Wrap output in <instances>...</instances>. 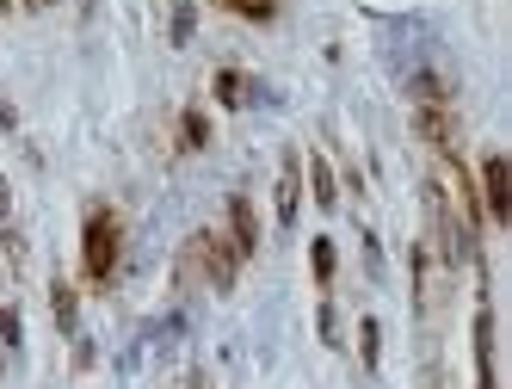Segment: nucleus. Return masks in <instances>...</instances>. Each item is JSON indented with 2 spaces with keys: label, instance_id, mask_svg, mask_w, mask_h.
Wrapping results in <instances>:
<instances>
[{
  "label": "nucleus",
  "instance_id": "4468645a",
  "mask_svg": "<svg viewBox=\"0 0 512 389\" xmlns=\"http://www.w3.org/2000/svg\"><path fill=\"white\" fill-rule=\"evenodd\" d=\"M7 7H13V0H0V13H7Z\"/></svg>",
  "mask_w": 512,
  "mask_h": 389
},
{
  "label": "nucleus",
  "instance_id": "1a4fd4ad",
  "mask_svg": "<svg viewBox=\"0 0 512 389\" xmlns=\"http://www.w3.org/2000/svg\"><path fill=\"white\" fill-rule=\"evenodd\" d=\"M358 352H364V365H377V322L358 328Z\"/></svg>",
  "mask_w": 512,
  "mask_h": 389
},
{
  "label": "nucleus",
  "instance_id": "2eb2a0df",
  "mask_svg": "<svg viewBox=\"0 0 512 389\" xmlns=\"http://www.w3.org/2000/svg\"><path fill=\"white\" fill-rule=\"evenodd\" d=\"M31 7H50V0H31Z\"/></svg>",
  "mask_w": 512,
  "mask_h": 389
},
{
  "label": "nucleus",
  "instance_id": "20e7f679",
  "mask_svg": "<svg viewBox=\"0 0 512 389\" xmlns=\"http://www.w3.org/2000/svg\"><path fill=\"white\" fill-rule=\"evenodd\" d=\"M229 223H235V254H253V247H260V229H253L247 198H229Z\"/></svg>",
  "mask_w": 512,
  "mask_h": 389
},
{
  "label": "nucleus",
  "instance_id": "f8f14e48",
  "mask_svg": "<svg viewBox=\"0 0 512 389\" xmlns=\"http://www.w3.org/2000/svg\"><path fill=\"white\" fill-rule=\"evenodd\" d=\"M235 7H241L247 19H266V13H272V0H235Z\"/></svg>",
  "mask_w": 512,
  "mask_h": 389
},
{
  "label": "nucleus",
  "instance_id": "9d476101",
  "mask_svg": "<svg viewBox=\"0 0 512 389\" xmlns=\"http://www.w3.org/2000/svg\"><path fill=\"white\" fill-rule=\"evenodd\" d=\"M186 38H192V7H179L173 13V44H186Z\"/></svg>",
  "mask_w": 512,
  "mask_h": 389
},
{
  "label": "nucleus",
  "instance_id": "f257e3e1",
  "mask_svg": "<svg viewBox=\"0 0 512 389\" xmlns=\"http://www.w3.org/2000/svg\"><path fill=\"white\" fill-rule=\"evenodd\" d=\"M112 266H118V223L99 210V217L87 223V272L93 278H112Z\"/></svg>",
  "mask_w": 512,
  "mask_h": 389
},
{
  "label": "nucleus",
  "instance_id": "0eeeda50",
  "mask_svg": "<svg viewBox=\"0 0 512 389\" xmlns=\"http://www.w3.org/2000/svg\"><path fill=\"white\" fill-rule=\"evenodd\" d=\"M0 340H7V352H19V340H25V328H19V309H7V303H0Z\"/></svg>",
  "mask_w": 512,
  "mask_h": 389
},
{
  "label": "nucleus",
  "instance_id": "39448f33",
  "mask_svg": "<svg viewBox=\"0 0 512 389\" xmlns=\"http://www.w3.org/2000/svg\"><path fill=\"white\" fill-rule=\"evenodd\" d=\"M309 186H315V204H321V210L340 204V198H334V167H327L321 155H309Z\"/></svg>",
  "mask_w": 512,
  "mask_h": 389
},
{
  "label": "nucleus",
  "instance_id": "6e6552de",
  "mask_svg": "<svg viewBox=\"0 0 512 389\" xmlns=\"http://www.w3.org/2000/svg\"><path fill=\"white\" fill-rule=\"evenodd\" d=\"M315 278H334V241H315Z\"/></svg>",
  "mask_w": 512,
  "mask_h": 389
},
{
  "label": "nucleus",
  "instance_id": "ddd939ff",
  "mask_svg": "<svg viewBox=\"0 0 512 389\" xmlns=\"http://www.w3.org/2000/svg\"><path fill=\"white\" fill-rule=\"evenodd\" d=\"M204 136H210V124H204V118L192 112V118H186V143H204Z\"/></svg>",
  "mask_w": 512,
  "mask_h": 389
},
{
  "label": "nucleus",
  "instance_id": "9b49d317",
  "mask_svg": "<svg viewBox=\"0 0 512 389\" xmlns=\"http://www.w3.org/2000/svg\"><path fill=\"white\" fill-rule=\"evenodd\" d=\"M0 229H13V192H7V173H0Z\"/></svg>",
  "mask_w": 512,
  "mask_h": 389
},
{
  "label": "nucleus",
  "instance_id": "7ed1b4c3",
  "mask_svg": "<svg viewBox=\"0 0 512 389\" xmlns=\"http://www.w3.org/2000/svg\"><path fill=\"white\" fill-rule=\"evenodd\" d=\"M297 173H303V161L290 155V161H284V173H278V223H284V229L297 223Z\"/></svg>",
  "mask_w": 512,
  "mask_h": 389
},
{
  "label": "nucleus",
  "instance_id": "f03ea898",
  "mask_svg": "<svg viewBox=\"0 0 512 389\" xmlns=\"http://www.w3.org/2000/svg\"><path fill=\"white\" fill-rule=\"evenodd\" d=\"M482 180H488V210L506 223L512 217V186H506V155H494L488 167H482Z\"/></svg>",
  "mask_w": 512,
  "mask_h": 389
},
{
  "label": "nucleus",
  "instance_id": "423d86ee",
  "mask_svg": "<svg viewBox=\"0 0 512 389\" xmlns=\"http://www.w3.org/2000/svg\"><path fill=\"white\" fill-rule=\"evenodd\" d=\"M50 309H56V328H75V291H68V285L50 291Z\"/></svg>",
  "mask_w": 512,
  "mask_h": 389
}]
</instances>
